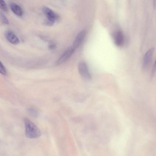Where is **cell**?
Returning <instances> with one entry per match:
<instances>
[{
    "label": "cell",
    "mask_w": 156,
    "mask_h": 156,
    "mask_svg": "<svg viewBox=\"0 0 156 156\" xmlns=\"http://www.w3.org/2000/svg\"><path fill=\"white\" fill-rule=\"evenodd\" d=\"M23 121L25 126V134L27 137L35 139L41 136V131L35 124L27 118L24 119Z\"/></svg>",
    "instance_id": "1"
},
{
    "label": "cell",
    "mask_w": 156,
    "mask_h": 156,
    "mask_svg": "<svg viewBox=\"0 0 156 156\" xmlns=\"http://www.w3.org/2000/svg\"><path fill=\"white\" fill-rule=\"evenodd\" d=\"M42 11L46 17L44 24L47 26H51L55 22L59 20V16L53 10L46 6H43Z\"/></svg>",
    "instance_id": "2"
},
{
    "label": "cell",
    "mask_w": 156,
    "mask_h": 156,
    "mask_svg": "<svg viewBox=\"0 0 156 156\" xmlns=\"http://www.w3.org/2000/svg\"><path fill=\"white\" fill-rule=\"evenodd\" d=\"M78 69L80 74L83 79L87 80L91 79V75L87 65L85 62L82 61L80 62L78 64Z\"/></svg>",
    "instance_id": "3"
},
{
    "label": "cell",
    "mask_w": 156,
    "mask_h": 156,
    "mask_svg": "<svg viewBox=\"0 0 156 156\" xmlns=\"http://www.w3.org/2000/svg\"><path fill=\"white\" fill-rule=\"evenodd\" d=\"M154 51V48H151L144 55L143 62V68L144 69H147L150 64L152 59Z\"/></svg>",
    "instance_id": "4"
},
{
    "label": "cell",
    "mask_w": 156,
    "mask_h": 156,
    "mask_svg": "<svg viewBox=\"0 0 156 156\" xmlns=\"http://www.w3.org/2000/svg\"><path fill=\"white\" fill-rule=\"evenodd\" d=\"M75 50L73 47L67 49L57 60L56 62V65L61 64L66 62L72 55Z\"/></svg>",
    "instance_id": "5"
},
{
    "label": "cell",
    "mask_w": 156,
    "mask_h": 156,
    "mask_svg": "<svg viewBox=\"0 0 156 156\" xmlns=\"http://www.w3.org/2000/svg\"><path fill=\"white\" fill-rule=\"evenodd\" d=\"M87 34L86 30H84L80 31L77 35L73 44V47L75 50L81 44Z\"/></svg>",
    "instance_id": "6"
},
{
    "label": "cell",
    "mask_w": 156,
    "mask_h": 156,
    "mask_svg": "<svg viewBox=\"0 0 156 156\" xmlns=\"http://www.w3.org/2000/svg\"><path fill=\"white\" fill-rule=\"evenodd\" d=\"M5 36L7 40L12 44L16 45L20 42L17 37L11 31L7 30L6 31Z\"/></svg>",
    "instance_id": "7"
},
{
    "label": "cell",
    "mask_w": 156,
    "mask_h": 156,
    "mask_svg": "<svg viewBox=\"0 0 156 156\" xmlns=\"http://www.w3.org/2000/svg\"><path fill=\"white\" fill-rule=\"evenodd\" d=\"M124 36L121 31H118L115 37V44L118 47L122 46L124 42Z\"/></svg>",
    "instance_id": "8"
},
{
    "label": "cell",
    "mask_w": 156,
    "mask_h": 156,
    "mask_svg": "<svg viewBox=\"0 0 156 156\" xmlns=\"http://www.w3.org/2000/svg\"><path fill=\"white\" fill-rule=\"evenodd\" d=\"M9 6L12 11L17 16H21L23 15V11L22 9L17 4L12 2L10 3Z\"/></svg>",
    "instance_id": "9"
},
{
    "label": "cell",
    "mask_w": 156,
    "mask_h": 156,
    "mask_svg": "<svg viewBox=\"0 0 156 156\" xmlns=\"http://www.w3.org/2000/svg\"><path fill=\"white\" fill-rule=\"evenodd\" d=\"M26 112L31 117L36 118L39 115V112L35 108L30 107L27 108Z\"/></svg>",
    "instance_id": "10"
},
{
    "label": "cell",
    "mask_w": 156,
    "mask_h": 156,
    "mask_svg": "<svg viewBox=\"0 0 156 156\" xmlns=\"http://www.w3.org/2000/svg\"><path fill=\"white\" fill-rule=\"evenodd\" d=\"M0 17L2 23L6 25H8L9 24V21L5 16L1 12H0Z\"/></svg>",
    "instance_id": "11"
},
{
    "label": "cell",
    "mask_w": 156,
    "mask_h": 156,
    "mask_svg": "<svg viewBox=\"0 0 156 156\" xmlns=\"http://www.w3.org/2000/svg\"><path fill=\"white\" fill-rule=\"evenodd\" d=\"M0 9L4 12L8 11V7L4 0H0Z\"/></svg>",
    "instance_id": "12"
},
{
    "label": "cell",
    "mask_w": 156,
    "mask_h": 156,
    "mask_svg": "<svg viewBox=\"0 0 156 156\" xmlns=\"http://www.w3.org/2000/svg\"><path fill=\"white\" fill-rule=\"evenodd\" d=\"M0 73L2 74L5 76L7 74L6 69L2 63L0 61Z\"/></svg>",
    "instance_id": "13"
},
{
    "label": "cell",
    "mask_w": 156,
    "mask_h": 156,
    "mask_svg": "<svg viewBox=\"0 0 156 156\" xmlns=\"http://www.w3.org/2000/svg\"><path fill=\"white\" fill-rule=\"evenodd\" d=\"M56 45L55 43L53 42H50L48 45V48L51 50H54L56 48Z\"/></svg>",
    "instance_id": "14"
},
{
    "label": "cell",
    "mask_w": 156,
    "mask_h": 156,
    "mask_svg": "<svg viewBox=\"0 0 156 156\" xmlns=\"http://www.w3.org/2000/svg\"><path fill=\"white\" fill-rule=\"evenodd\" d=\"M152 75H153V74H154V73L155 72V70H156V64H155V62L154 65H153V68L152 69Z\"/></svg>",
    "instance_id": "15"
},
{
    "label": "cell",
    "mask_w": 156,
    "mask_h": 156,
    "mask_svg": "<svg viewBox=\"0 0 156 156\" xmlns=\"http://www.w3.org/2000/svg\"><path fill=\"white\" fill-rule=\"evenodd\" d=\"M153 5H154V7H155L156 0H153Z\"/></svg>",
    "instance_id": "16"
}]
</instances>
